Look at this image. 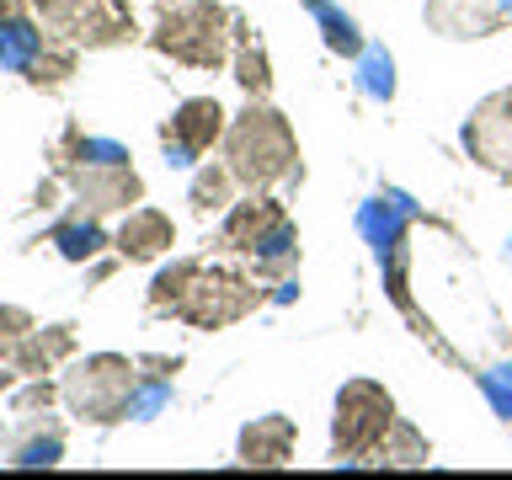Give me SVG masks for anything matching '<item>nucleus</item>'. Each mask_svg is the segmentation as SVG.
Masks as SVG:
<instances>
[{
	"label": "nucleus",
	"mask_w": 512,
	"mask_h": 480,
	"mask_svg": "<svg viewBox=\"0 0 512 480\" xmlns=\"http://www.w3.org/2000/svg\"><path fill=\"white\" fill-rule=\"evenodd\" d=\"M256 304H262L256 278H240V272L198 262V256H182V262L160 267L150 278V310L176 315L198 331L235 326V320H246L256 310Z\"/></svg>",
	"instance_id": "obj_1"
},
{
	"label": "nucleus",
	"mask_w": 512,
	"mask_h": 480,
	"mask_svg": "<svg viewBox=\"0 0 512 480\" xmlns=\"http://www.w3.org/2000/svg\"><path fill=\"white\" fill-rule=\"evenodd\" d=\"M224 166L235 171V182L246 192H272L283 182H299L304 166H299L294 123L272 102H246V112L224 128Z\"/></svg>",
	"instance_id": "obj_2"
},
{
	"label": "nucleus",
	"mask_w": 512,
	"mask_h": 480,
	"mask_svg": "<svg viewBox=\"0 0 512 480\" xmlns=\"http://www.w3.org/2000/svg\"><path fill=\"white\" fill-rule=\"evenodd\" d=\"M150 43L187 70H224L235 59V16L219 0H171L155 16Z\"/></svg>",
	"instance_id": "obj_3"
},
{
	"label": "nucleus",
	"mask_w": 512,
	"mask_h": 480,
	"mask_svg": "<svg viewBox=\"0 0 512 480\" xmlns=\"http://www.w3.org/2000/svg\"><path fill=\"white\" fill-rule=\"evenodd\" d=\"M224 246L251 256L256 278H288L299 267V230L272 192H251L224 208Z\"/></svg>",
	"instance_id": "obj_4"
},
{
	"label": "nucleus",
	"mask_w": 512,
	"mask_h": 480,
	"mask_svg": "<svg viewBox=\"0 0 512 480\" xmlns=\"http://www.w3.org/2000/svg\"><path fill=\"white\" fill-rule=\"evenodd\" d=\"M139 363L118 358V352H91L80 358L70 374H64V406H70L80 422L112 427L123 416H134V395H139Z\"/></svg>",
	"instance_id": "obj_5"
},
{
	"label": "nucleus",
	"mask_w": 512,
	"mask_h": 480,
	"mask_svg": "<svg viewBox=\"0 0 512 480\" xmlns=\"http://www.w3.org/2000/svg\"><path fill=\"white\" fill-rule=\"evenodd\" d=\"M0 64H6L11 75H22L32 91H59V86H70V75L80 70V43H70L54 27L43 32L32 22V11H22V16H6V22H0Z\"/></svg>",
	"instance_id": "obj_6"
},
{
	"label": "nucleus",
	"mask_w": 512,
	"mask_h": 480,
	"mask_svg": "<svg viewBox=\"0 0 512 480\" xmlns=\"http://www.w3.org/2000/svg\"><path fill=\"white\" fill-rule=\"evenodd\" d=\"M395 427V395L374 379H347L336 390V416H331V459L358 464L374 459L384 432Z\"/></svg>",
	"instance_id": "obj_7"
},
{
	"label": "nucleus",
	"mask_w": 512,
	"mask_h": 480,
	"mask_svg": "<svg viewBox=\"0 0 512 480\" xmlns=\"http://www.w3.org/2000/svg\"><path fill=\"white\" fill-rule=\"evenodd\" d=\"M32 11L43 16V27L64 32L80 48H118L139 38L128 0H32Z\"/></svg>",
	"instance_id": "obj_8"
},
{
	"label": "nucleus",
	"mask_w": 512,
	"mask_h": 480,
	"mask_svg": "<svg viewBox=\"0 0 512 480\" xmlns=\"http://www.w3.org/2000/svg\"><path fill=\"white\" fill-rule=\"evenodd\" d=\"M224 128H230V112L219 107V96H187L160 123V144H166L171 166H198L214 144H224Z\"/></svg>",
	"instance_id": "obj_9"
},
{
	"label": "nucleus",
	"mask_w": 512,
	"mask_h": 480,
	"mask_svg": "<svg viewBox=\"0 0 512 480\" xmlns=\"http://www.w3.org/2000/svg\"><path fill=\"white\" fill-rule=\"evenodd\" d=\"M64 176H70L75 198L86 203V214H128L144 198V182L128 160H80Z\"/></svg>",
	"instance_id": "obj_10"
},
{
	"label": "nucleus",
	"mask_w": 512,
	"mask_h": 480,
	"mask_svg": "<svg viewBox=\"0 0 512 480\" xmlns=\"http://www.w3.org/2000/svg\"><path fill=\"white\" fill-rule=\"evenodd\" d=\"M464 150H470L475 166H486V171L512 182V86L491 91L486 102L470 112V123H464Z\"/></svg>",
	"instance_id": "obj_11"
},
{
	"label": "nucleus",
	"mask_w": 512,
	"mask_h": 480,
	"mask_svg": "<svg viewBox=\"0 0 512 480\" xmlns=\"http://www.w3.org/2000/svg\"><path fill=\"white\" fill-rule=\"evenodd\" d=\"M176 246V224L171 214H160V208H128V219L118 224V235H112V251L123 256V262H160Z\"/></svg>",
	"instance_id": "obj_12"
},
{
	"label": "nucleus",
	"mask_w": 512,
	"mask_h": 480,
	"mask_svg": "<svg viewBox=\"0 0 512 480\" xmlns=\"http://www.w3.org/2000/svg\"><path fill=\"white\" fill-rule=\"evenodd\" d=\"M294 443H299V427L294 416H256V422L240 427V464L251 470H283L294 459Z\"/></svg>",
	"instance_id": "obj_13"
},
{
	"label": "nucleus",
	"mask_w": 512,
	"mask_h": 480,
	"mask_svg": "<svg viewBox=\"0 0 512 480\" xmlns=\"http://www.w3.org/2000/svg\"><path fill=\"white\" fill-rule=\"evenodd\" d=\"M507 16L496 0H427V27L443 38H486Z\"/></svg>",
	"instance_id": "obj_14"
},
{
	"label": "nucleus",
	"mask_w": 512,
	"mask_h": 480,
	"mask_svg": "<svg viewBox=\"0 0 512 480\" xmlns=\"http://www.w3.org/2000/svg\"><path fill=\"white\" fill-rule=\"evenodd\" d=\"M70 352H75V326H32L11 347V368L22 379H38V374H54Z\"/></svg>",
	"instance_id": "obj_15"
},
{
	"label": "nucleus",
	"mask_w": 512,
	"mask_h": 480,
	"mask_svg": "<svg viewBox=\"0 0 512 480\" xmlns=\"http://www.w3.org/2000/svg\"><path fill=\"white\" fill-rule=\"evenodd\" d=\"M235 80H240V91L251 96V102H267L272 96V59H267V48L246 38V27L235 22Z\"/></svg>",
	"instance_id": "obj_16"
},
{
	"label": "nucleus",
	"mask_w": 512,
	"mask_h": 480,
	"mask_svg": "<svg viewBox=\"0 0 512 480\" xmlns=\"http://www.w3.org/2000/svg\"><path fill=\"white\" fill-rule=\"evenodd\" d=\"M235 171L230 166H203L198 176H192V192H187V203L198 208V214L208 219V214H224V208L235 203Z\"/></svg>",
	"instance_id": "obj_17"
},
{
	"label": "nucleus",
	"mask_w": 512,
	"mask_h": 480,
	"mask_svg": "<svg viewBox=\"0 0 512 480\" xmlns=\"http://www.w3.org/2000/svg\"><path fill=\"white\" fill-rule=\"evenodd\" d=\"M54 246H59L64 262H91V256L102 251V246H112V240L102 235L96 214H86V219H64V224H54Z\"/></svg>",
	"instance_id": "obj_18"
},
{
	"label": "nucleus",
	"mask_w": 512,
	"mask_h": 480,
	"mask_svg": "<svg viewBox=\"0 0 512 480\" xmlns=\"http://www.w3.org/2000/svg\"><path fill=\"white\" fill-rule=\"evenodd\" d=\"M427 454H432V448H427L422 432L395 416V427L384 432V443H379V454H374V459H384V464H427Z\"/></svg>",
	"instance_id": "obj_19"
},
{
	"label": "nucleus",
	"mask_w": 512,
	"mask_h": 480,
	"mask_svg": "<svg viewBox=\"0 0 512 480\" xmlns=\"http://www.w3.org/2000/svg\"><path fill=\"white\" fill-rule=\"evenodd\" d=\"M315 22L320 27H326V43L336 48V54H363V38H358V27H352V16H342V11H336V6H326V0H315Z\"/></svg>",
	"instance_id": "obj_20"
},
{
	"label": "nucleus",
	"mask_w": 512,
	"mask_h": 480,
	"mask_svg": "<svg viewBox=\"0 0 512 480\" xmlns=\"http://www.w3.org/2000/svg\"><path fill=\"white\" fill-rule=\"evenodd\" d=\"M59 454H64V438L59 432H32V438H22V443H11V464H59Z\"/></svg>",
	"instance_id": "obj_21"
},
{
	"label": "nucleus",
	"mask_w": 512,
	"mask_h": 480,
	"mask_svg": "<svg viewBox=\"0 0 512 480\" xmlns=\"http://www.w3.org/2000/svg\"><path fill=\"white\" fill-rule=\"evenodd\" d=\"M54 400H64V384H48V379L38 374V379H32L27 390H22V395L11 400V411H16V416H38V411L54 406Z\"/></svg>",
	"instance_id": "obj_22"
},
{
	"label": "nucleus",
	"mask_w": 512,
	"mask_h": 480,
	"mask_svg": "<svg viewBox=\"0 0 512 480\" xmlns=\"http://www.w3.org/2000/svg\"><path fill=\"white\" fill-rule=\"evenodd\" d=\"M32 326H38V320H32L27 310H16V304H0V363L11 358V347L22 342Z\"/></svg>",
	"instance_id": "obj_23"
},
{
	"label": "nucleus",
	"mask_w": 512,
	"mask_h": 480,
	"mask_svg": "<svg viewBox=\"0 0 512 480\" xmlns=\"http://www.w3.org/2000/svg\"><path fill=\"white\" fill-rule=\"evenodd\" d=\"M32 6V0H0V22H6V16H22Z\"/></svg>",
	"instance_id": "obj_24"
},
{
	"label": "nucleus",
	"mask_w": 512,
	"mask_h": 480,
	"mask_svg": "<svg viewBox=\"0 0 512 480\" xmlns=\"http://www.w3.org/2000/svg\"><path fill=\"white\" fill-rule=\"evenodd\" d=\"M496 6H502V16H512V0H496Z\"/></svg>",
	"instance_id": "obj_25"
}]
</instances>
